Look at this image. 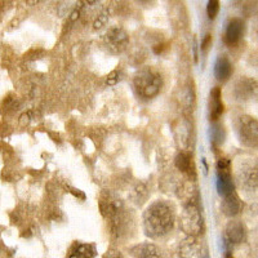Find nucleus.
Wrapping results in <instances>:
<instances>
[{
  "instance_id": "21",
  "label": "nucleus",
  "mask_w": 258,
  "mask_h": 258,
  "mask_svg": "<svg viewBox=\"0 0 258 258\" xmlns=\"http://www.w3.org/2000/svg\"><path fill=\"white\" fill-rule=\"evenodd\" d=\"M103 258H125V255L116 249H109L103 254Z\"/></svg>"
},
{
  "instance_id": "14",
  "label": "nucleus",
  "mask_w": 258,
  "mask_h": 258,
  "mask_svg": "<svg viewBox=\"0 0 258 258\" xmlns=\"http://www.w3.org/2000/svg\"><path fill=\"white\" fill-rule=\"evenodd\" d=\"M211 120L217 121L220 119L221 115L223 114V103L221 100V89L218 87L213 88L211 92Z\"/></svg>"
},
{
  "instance_id": "7",
  "label": "nucleus",
  "mask_w": 258,
  "mask_h": 258,
  "mask_svg": "<svg viewBox=\"0 0 258 258\" xmlns=\"http://www.w3.org/2000/svg\"><path fill=\"white\" fill-rule=\"evenodd\" d=\"M131 254L135 258H165L163 250L151 243H142L131 248Z\"/></svg>"
},
{
  "instance_id": "23",
  "label": "nucleus",
  "mask_w": 258,
  "mask_h": 258,
  "mask_svg": "<svg viewBox=\"0 0 258 258\" xmlns=\"http://www.w3.org/2000/svg\"><path fill=\"white\" fill-rule=\"evenodd\" d=\"M211 44H212V35L211 34H207L204 40L202 41V50H207Z\"/></svg>"
},
{
  "instance_id": "6",
  "label": "nucleus",
  "mask_w": 258,
  "mask_h": 258,
  "mask_svg": "<svg viewBox=\"0 0 258 258\" xmlns=\"http://www.w3.org/2000/svg\"><path fill=\"white\" fill-rule=\"evenodd\" d=\"M129 43V36L121 27H112L106 34V44L114 53L123 52Z\"/></svg>"
},
{
  "instance_id": "1",
  "label": "nucleus",
  "mask_w": 258,
  "mask_h": 258,
  "mask_svg": "<svg viewBox=\"0 0 258 258\" xmlns=\"http://www.w3.org/2000/svg\"><path fill=\"white\" fill-rule=\"evenodd\" d=\"M174 226V211L165 202H154L144 213L145 234L151 239L163 238L172 231Z\"/></svg>"
},
{
  "instance_id": "20",
  "label": "nucleus",
  "mask_w": 258,
  "mask_h": 258,
  "mask_svg": "<svg viewBox=\"0 0 258 258\" xmlns=\"http://www.w3.org/2000/svg\"><path fill=\"white\" fill-rule=\"evenodd\" d=\"M119 80H120V73L117 70H114L112 73L109 74V77L106 79V83L109 85H115L119 83Z\"/></svg>"
},
{
  "instance_id": "12",
  "label": "nucleus",
  "mask_w": 258,
  "mask_h": 258,
  "mask_svg": "<svg viewBox=\"0 0 258 258\" xmlns=\"http://www.w3.org/2000/svg\"><path fill=\"white\" fill-rule=\"evenodd\" d=\"M214 77L216 79L221 80V82H225V80L229 79L232 74V64L230 62V59L226 56L218 57L216 63H214Z\"/></svg>"
},
{
  "instance_id": "18",
  "label": "nucleus",
  "mask_w": 258,
  "mask_h": 258,
  "mask_svg": "<svg viewBox=\"0 0 258 258\" xmlns=\"http://www.w3.org/2000/svg\"><path fill=\"white\" fill-rule=\"evenodd\" d=\"M222 126L221 125H216L213 129H212V141H213L214 145H221L223 142V138H225V133L222 131Z\"/></svg>"
},
{
  "instance_id": "10",
  "label": "nucleus",
  "mask_w": 258,
  "mask_h": 258,
  "mask_svg": "<svg viewBox=\"0 0 258 258\" xmlns=\"http://www.w3.org/2000/svg\"><path fill=\"white\" fill-rule=\"evenodd\" d=\"M244 24L243 21L239 20V18H232L229 22L227 27H226L225 32V43L229 45L235 44L238 43L239 39L241 38V34H243Z\"/></svg>"
},
{
  "instance_id": "13",
  "label": "nucleus",
  "mask_w": 258,
  "mask_h": 258,
  "mask_svg": "<svg viewBox=\"0 0 258 258\" xmlns=\"http://www.w3.org/2000/svg\"><path fill=\"white\" fill-rule=\"evenodd\" d=\"M217 188L218 194L222 195V197H226V195H229V194L235 191V185L229 170H218Z\"/></svg>"
},
{
  "instance_id": "3",
  "label": "nucleus",
  "mask_w": 258,
  "mask_h": 258,
  "mask_svg": "<svg viewBox=\"0 0 258 258\" xmlns=\"http://www.w3.org/2000/svg\"><path fill=\"white\" fill-rule=\"evenodd\" d=\"M136 92L138 96L146 100H151L156 97L163 87V79L158 71L150 68H145L138 71L133 79Z\"/></svg>"
},
{
  "instance_id": "17",
  "label": "nucleus",
  "mask_w": 258,
  "mask_h": 258,
  "mask_svg": "<svg viewBox=\"0 0 258 258\" xmlns=\"http://www.w3.org/2000/svg\"><path fill=\"white\" fill-rule=\"evenodd\" d=\"M147 195H149V192H147L146 186L142 185V183H140V185L136 186L135 190H133V192H132L133 200H135L137 204H142V203L147 199Z\"/></svg>"
},
{
  "instance_id": "15",
  "label": "nucleus",
  "mask_w": 258,
  "mask_h": 258,
  "mask_svg": "<svg viewBox=\"0 0 258 258\" xmlns=\"http://www.w3.org/2000/svg\"><path fill=\"white\" fill-rule=\"evenodd\" d=\"M176 167L177 169L183 172V173H190L191 167H192V158L188 153H179L178 155L176 156Z\"/></svg>"
},
{
  "instance_id": "9",
  "label": "nucleus",
  "mask_w": 258,
  "mask_h": 258,
  "mask_svg": "<svg viewBox=\"0 0 258 258\" xmlns=\"http://www.w3.org/2000/svg\"><path fill=\"white\" fill-rule=\"evenodd\" d=\"M96 255V245L89 243H74L68 253V258H94Z\"/></svg>"
},
{
  "instance_id": "8",
  "label": "nucleus",
  "mask_w": 258,
  "mask_h": 258,
  "mask_svg": "<svg viewBox=\"0 0 258 258\" xmlns=\"http://www.w3.org/2000/svg\"><path fill=\"white\" fill-rule=\"evenodd\" d=\"M241 208H243L241 200L235 191L229 194V195H226V197H223L222 211L225 213V216H227V217H235V216H238L240 213Z\"/></svg>"
},
{
  "instance_id": "19",
  "label": "nucleus",
  "mask_w": 258,
  "mask_h": 258,
  "mask_svg": "<svg viewBox=\"0 0 258 258\" xmlns=\"http://www.w3.org/2000/svg\"><path fill=\"white\" fill-rule=\"evenodd\" d=\"M218 11H220V2H217V0H209L208 7H207V13H208L211 20L216 18V16L218 15Z\"/></svg>"
},
{
  "instance_id": "25",
  "label": "nucleus",
  "mask_w": 258,
  "mask_h": 258,
  "mask_svg": "<svg viewBox=\"0 0 258 258\" xmlns=\"http://www.w3.org/2000/svg\"><path fill=\"white\" fill-rule=\"evenodd\" d=\"M226 258H234V257H232V255L230 254V253H226Z\"/></svg>"
},
{
  "instance_id": "16",
  "label": "nucleus",
  "mask_w": 258,
  "mask_h": 258,
  "mask_svg": "<svg viewBox=\"0 0 258 258\" xmlns=\"http://www.w3.org/2000/svg\"><path fill=\"white\" fill-rule=\"evenodd\" d=\"M240 178L244 186H249L250 188H255L257 186V172L253 168H249L248 170L244 169L240 173Z\"/></svg>"
},
{
  "instance_id": "24",
  "label": "nucleus",
  "mask_w": 258,
  "mask_h": 258,
  "mask_svg": "<svg viewBox=\"0 0 258 258\" xmlns=\"http://www.w3.org/2000/svg\"><path fill=\"white\" fill-rule=\"evenodd\" d=\"M106 22V17L105 15H101L98 16V18H97V21L94 22V29H101L102 27V25Z\"/></svg>"
},
{
  "instance_id": "2",
  "label": "nucleus",
  "mask_w": 258,
  "mask_h": 258,
  "mask_svg": "<svg viewBox=\"0 0 258 258\" xmlns=\"http://www.w3.org/2000/svg\"><path fill=\"white\" fill-rule=\"evenodd\" d=\"M100 209L103 217L110 221L112 238L121 240L128 235V218L120 198H117L110 191H105L100 198Z\"/></svg>"
},
{
  "instance_id": "11",
  "label": "nucleus",
  "mask_w": 258,
  "mask_h": 258,
  "mask_svg": "<svg viewBox=\"0 0 258 258\" xmlns=\"http://www.w3.org/2000/svg\"><path fill=\"white\" fill-rule=\"evenodd\" d=\"M245 238V231L240 222H230L226 227V240L227 244H240Z\"/></svg>"
},
{
  "instance_id": "22",
  "label": "nucleus",
  "mask_w": 258,
  "mask_h": 258,
  "mask_svg": "<svg viewBox=\"0 0 258 258\" xmlns=\"http://www.w3.org/2000/svg\"><path fill=\"white\" fill-rule=\"evenodd\" d=\"M217 168H218V170H229V168H230L229 159H226V158L220 159L217 163Z\"/></svg>"
},
{
  "instance_id": "4",
  "label": "nucleus",
  "mask_w": 258,
  "mask_h": 258,
  "mask_svg": "<svg viewBox=\"0 0 258 258\" xmlns=\"http://www.w3.org/2000/svg\"><path fill=\"white\" fill-rule=\"evenodd\" d=\"M181 229L188 235H199L203 230V217L194 203L185 207L181 216Z\"/></svg>"
},
{
  "instance_id": "5",
  "label": "nucleus",
  "mask_w": 258,
  "mask_h": 258,
  "mask_svg": "<svg viewBox=\"0 0 258 258\" xmlns=\"http://www.w3.org/2000/svg\"><path fill=\"white\" fill-rule=\"evenodd\" d=\"M238 133L241 144L245 146L253 147L257 145V120L254 117L243 116L239 119Z\"/></svg>"
}]
</instances>
